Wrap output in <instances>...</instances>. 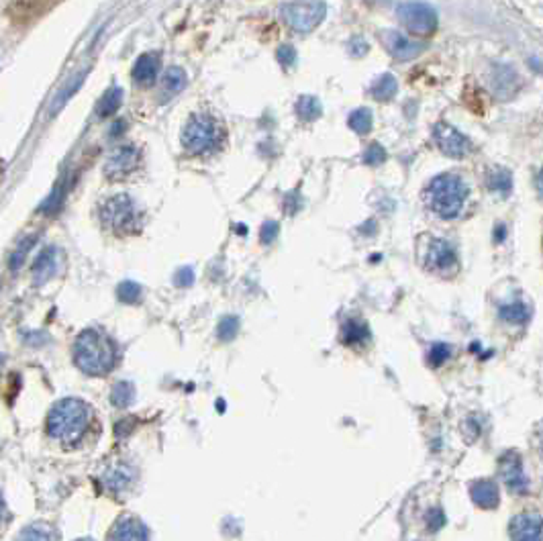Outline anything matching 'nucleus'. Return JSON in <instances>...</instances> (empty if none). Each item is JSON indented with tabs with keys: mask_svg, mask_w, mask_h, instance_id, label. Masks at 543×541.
<instances>
[{
	"mask_svg": "<svg viewBox=\"0 0 543 541\" xmlns=\"http://www.w3.org/2000/svg\"><path fill=\"white\" fill-rule=\"evenodd\" d=\"M114 360H117L114 343L105 333L96 329H86L78 335L74 343V361L82 372L90 376H103L112 370Z\"/></svg>",
	"mask_w": 543,
	"mask_h": 541,
	"instance_id": "1",
	"label": "nucleus"
},
{
	"mask_svg": "<svg viewBox=\"0 0 543 541\" xmlns=\"http://www.w3.org/2000/svg\"><path fill=\"white\" fill-rule=\"evenodd\" d=\"M88 423H90V406L78 398L60 400L47 417V429L51 433V437L66 445L80 441Z\"/></svg>",
	"mask_w": 543,
	"mask_h": 541,
	"instance_id": "2",
	"label": "nucleus"
},
{
	"mask_svg": "<svg viewBox=\"0 0 543 541\" xmlns=\"http://www.w3.org/2000/svg\"><path fill=\"white\" fill-rule=\"evenodd\" d=\"M468 196V186L454 174H441L427 188V203L435 215L441 218H456L462 213Z\"/></svg>",
	"mask_w": 543,
	"mask_h": 541,
	"instance_id": "3",
	"label": "nucleus"
},
{
	"mask_svg": "<svg viewBox=\"0 0 543 541\" xmlns=\"http://www.w3.org/2000/svg\"><path fill=\"white\" fill-rule=\"evenodd\" d=\"M221 141V127L207 112H196L188 119L182 129V145L190 153H207L215 149Z\"/></svg>",
	"mask_w": 543,
	"mask_h": 541,
	"instance_id": "4",
	"label": "nucleus"
},
{
	"mask_svg": "<svg viewBox=\"0 0 543 541\" xmlns=\"http://www.w3.org/2000/svg\"><path fill=\"white\" fill-rule=\"evenodd\" d=\"M103 223L117 233H131L137 229V209L127 194L110 196L101 207Z\"/></svg>",
	"mask_w": 543,
	"mask_h": 541,
	"instance_id": "5",
	"label": "nucleus"
},
{
	"mask_svg": "<svg viewBox=\"0 0 543 541\" xmlns=\"http://www.w3.org/2000/svg\"><path fill=\"white\" fill-rule=\"evenodd\" d=\"M327 15L325 2L311 0V2H292L282 6V19L286 21L292 31L296 33H311L315 31Z\"/></svg>",
	"mask_w": 543,
	"mask_h": 541,
	"instance_id": "6",
	"label": "nucleus"
},
{
	"mask_svg": "<svg viewBox=\"0 0 543 541\" xmlns=\"http://www.w3.org/2000/svg\"><path fill=\"white\" fill-rule=\"evenodd\" d=\"M402 27L415 35H429L437 29V10L423 0H408L397 8Z\"/></svg>",
	"mask_w": 543,
	"mask_h": 541,
	"instance_id": "7",
	"label": "nucleus"
},
{
	"mask_svg": "<svg viewBox=\"0 0 543 541\" xmlns=\"http://www.w3.org/2000/svg\"><path fill=\"white\" fill-rule=\"evenodd\" d=\"M139 149L135 145H123L109 157L105 166V174L110 180H123L139 166Z\"/></svg>",
	"mask_w": 543,
	"mask_h": 541,
	"instance_id": "8",
	"label": "nucleus"
},
{
	"mask_svg": "<svg viewBox=\"0 0 543 541\" xmlns=\"http://www.w3.org/2000/svg\"><path fill=\"white\" fill-rule=\"evenodd\" d=\"M433 137L441 153L449 157H464L470 149V141L451 125L447 123H437L433 129Z\"/></svg>",
	"mask_w": 543,
	"mask_h": 541,
	"instance_id": "9",
	"label": "nucleus"
},
{
	"mask_svg": "<svg viewBox=\"0 0 543 541\" xmlns=\"http://www.w3.org/2000/svg\"><path fill=\"white\" fill-rule=\"evenodd\" d=\"M382 43L384 47L388 49V53L397 60H413L417 58L421 51H423V43H417V41H411L408 37H404L399 31H393V29H386L382 35Z\"/></svg>",
	"mask_w": 543,
	"mask_h": 541,
	"instance_id": "10",
	"label": "nucleus"
},
{
	"mask_svg": "<svg viewBox=\"0 0 543 541\" xmlns=\"http://www.w3.org/2000/svg\"><path fill=\"white\" fill-rule=\"evenodd\" d=\"M490 86H492V92L497 94V98H503V101H508L512 98L519 88H521V78L519 74L515 72L510 66H494L492 68V74H490Z\"/></svg>",
	"mask_w": 543,
	"mask_h": 541,
	"instance_id": "11",
	"label": "nucleus"
},
{
	"mask_svg": "<svg viewBox=\"0 0 543 541\" xmlns=\"http://www.w3.org/2000/svg\"><path fill=\"white\" fill-rule=\"evenodd\" d=\"M512 541H542V517L537 513L517 515L510 523Z\"/></svg>",
	"mask_w": 543,
	"mask_h": 541,
	"instance_id": "12",
	"label": "nucleus"
},
{
	"mask_svg": "<svg viewBox=\"0 0 543 541\" xmlns=\"http://www.w3.org/2000/svg\"><path fill=\"white\" fill-rule=\"evenodd\" d=\"M456 252L447 241L435 239L429 248V255H427V266L435 270V272H447L451 268H456Z\"/></svg>",
	"mask_w": 543,
	"mask_h": 541,
	"instance_id": "13",
	"label": "nucleus"
},
{
	"mask_svg": "<svg viewBox=\"0 0 543 541\" xmlns=\"http://www.w3.org/2000/svg\"><path fill=\"white\" fill-rule=\"evenodd\" d=\"M109 541H147V529L139 519L125 517L112 527Z\"/></svg>",
	"mask_w": 543,
	"mask_h": 541,
	"instance_id": "14",
	"label": "nucleus"
},
{
	"mask_svg": "<svg viewBox=\"0 0 543 541\" xmlns=\"http://www.w3.org/2000/svg\"><path fill=\"white\" fill-rule=\"evenodd\" d=\"M55 0H15L10 6V17L19 23H27L41 17Z\"/></svg>",
	"mask_w": 543,
	"mask_h": 541,
	"instance_id": "15",
	"label": "nucleus"
},
{
	"mask_svg": "<svg viewBox=\"0 0 543 541\" xmlns=\"http://www.w3.org/2000/svg\"><path fill=\"white\" fill-rule=\"evenodd\" d=\"M160 72V58L155 53H144L133 66V80L141 86H151Z\"/></svg>",
	"mask_w": 543,
	"mask_h": 541,
	"instance_id": "16",
	"label": "nucleus"
},
{
	"mask_svg": "<svg viewBox=\"0 0 543 541\" xmlns=\"http://www.w3.org/2000/svg\"><path fill=\"white\" fill-rule=\"evenodd\" d=\"M55 250L53 248H45L43 252L37 255L35 264H33V278H35L37 284H45L53 272H55Z\"/></svg>",
	"mask_w": 543,
	"mask_h": 541,
	"instance_id": "17",
	"label": "nucleus"
},
{
	"mask_svg": "<svg viewBox=\"0 0 543 541\" xmlns=\"http://www.w3.org/2000/svg\"><path fill=\"white\" fill-rule=\"evenodd\" d=\"M472 495H474V501L484 508H492V506L499 505V490H497V484L494 482H478L472 486Z\"/></svg>",
	"mask_w": 543,
	"mask_h": 541,
	"instance_id": "18",
	"label": "nucleus"
},
{
	"mask_svg": "<svg viewBox=\"0 0 543 541\" xmlns=\"http://www.w3.org/2000/svg\"><path fill=\"white\" fill-rule=\"evenodd\" d=\"M123 96H125V92H123V88H110L105 92V96L98 101V105H96V114L101 117V119H107L110 114H114L121 105H123Z\"/></svg>",
	"mask_w": 543,
	"mask_h": 541,
	"instance_id": "19",
	"label": "nucleus"
},
{
	"mask_svg": "<svg viewBox=\"0 0 543 541\" xmlns=\"http://www.w3.org/2000/svg\"><path fill=\"white\" fill-rule=\"evenodd\" d=\"M397 90H399V82H397V78H395L393 74L380 76V78L372 84V88H370V92H372V96H374L376 101H390V98L397 94Z\"/></svg>",
	"mask_w": 543,
	"mask_h": 541,
	"instance_id": "20",
	"label": "nucleus"
},
{
	"mask_svg": "<svg viewBox=\"0 0 543 541\" xmlns=\"http://www.w3.org/2000/svg\"><path fill=\"white\" fill-rule=\"evenodd\" d=\"M186 72L178 68V66H172V68H168L166 74H164V80H162V88H164V94L166 96H174V94H178L180 90H184V86H186Z\"/></svg>",
	"mask_w": 543,
	"mask_h": 541,
	"instance_id": "21",
	"label": "nucleus"
},
{
	"mask_svg": "<svg viewBox=\"0 0 543 541\" xmlns=\"http://www.w3.org/2000/svg\"><path fill=\"white\" fill-rule=\"evenodd\" d=\"M294 110H296L298 119H302V121H315V119L321 117L323 107H321L319 98H315V96H311V94H304V96H300V98L296 101Z\"/></svg>",
	"mask_w": 543,
	"mask_h": 541,
	"instance_id": "22",
	"label": "nucleus"
},
{
	"mask_svg": "<svg viewBox=\"0 0 543 541\" xmlns=\"http://www.w3.org/2000/svg\"><path fill=\"white\" fill-rule=\"evenodd\" d=\"M84 76H86V74H84V72L78 74L76 78H72V80H70V82H68V84H66V86H64V88L60 90V92H58V96L53 98V103H51V107H49V112H51V114H55L58 110H62V108H64V105H66V103H68V101L72 98L74 92H76V90L80 88V84H82Z\"/></svg>",
	"mask_w": 543,
	"mask_h": 541,
	"instance_id": "23",
	"label": "nucleus"
},
{
	"mask_svg": "<svg viewBox=\"0 0 543 541\" xmlns=\"http://www.w3.org/2000/svg\"><path fill=\"white\" fill-rule=\"evenodd\" d=\"M131 480H133V472L127 468V466H117V468H112L109 474H107V478H105L107 486H109L110 490H114V492L125 490Z\"/></svg>",
	"mask_w": 543,
	"mask_h": 541,
	"instance_id": "24",
	"label": "nucleus"
},
{
	"mask_svg": "<svg viewBox=\"0 0 543 541\" xmlns=\"http://www.w3.org/2000/svg\"><path fill=\"white\" fill-rule=\"evenodd\" d=\"M66 192H68L66 184H64V182H60V184L53 188V192H51V194L45 198V203L41 205V213H43V215H55V213H60V211H62V207H64Z\"/></svg>",
	"mask_w": 543,
	"mask_h": 541,
	"instance_id": "25",
	"label": "nucleus"
},
{
	"mask_svg": "<svg viewBox=\"0 0 543 541\" xmlns=\"http://www.w3.org/2000/svg\"><path fill=\"white\" fill-rule=\"evenodd\" d=\"M17 541H55V533L49 525L37 523V525H29L27 529H23Z\"/></svg>",
	"mask_w": 543,
	"mask_h": 541,
	"instance_id": "26",
	"label": "nucleus"
},
{
	"mask_svg": "<svg viewBox=\"0 0 543 541\" xmlns=\"http://www.w3.org/2000/svg\"><path fill=\"white\" fill-rule=\"evenodd\" d=\"M372 123H374V119H372V110H370V108H358V110H354V112L350 114V119H347V125H350L358 135H365V133L372 129Z\"/></svg>",
	"mask_w": 543,
	"mask_h": 541,
	"instance_id": "27",
	"label": "nucleus"
},
{
	"mask_svg": "<svg viewBox=\"0 0 543 541\" xmlns=\"http://www.w3.org/2000/svg\"><path fill=\"white\" fill-rule=\"evenodd\" d=\"M503 476H505V480H507L508 486H510L512 490H517V492L525 490L527 480H525V476L521 474V466H519V462H517L515 458L505 464V468H503Z\"/></svg>",
	"mask_w": 543,
	"mask_h": 541,
	"instance_id": "28",
	"label": "nucleus"
},
{
	"mask_svg": "<svg viewBox=\"0 0 543 541\" xmlns=\"http://www.w3.org/2000/svg\"><path fill=\"white\" fill-rule=\"evenodd\" d=\"M488 188H490L492 192H499V194H508L510 188H512L510 172L505 170V168H499V170L490 172V176H488Z\"/></svg>",
	"mask_w": 543,
	"mask_h": 541,
	"instance_id": "29",
	"label": "nucleus"
},
{
	"mask_svg": "<svg viewBox=\"0 0 543 541\" xmlns=\"http://www.w3.org/2000/svg\"><path fill=\"white\" fill-rule=\"evenodd\" d=\"M33 243H35V237H33V235H31V237H27V239H23V241L19 243V248L12 252V255H10V261H8L10 270H19V268L23 266V261H25L27 253L31 252Z\"/></svg>",
	"mask_w": 543,
	"mask_h": 541,
	"instance_id": "30",
	"label": "nucleus"
},
{
	"mask_svg": "<svg viewBox=\"0 0 543 541\" xmlns=\"http://www.w3.org/2000/svg\"><path fill=\"white\" fill-rule=\"evenodd\" d=\"M501 315H503V319H507V321H512V323H523V321L529 319V309H527L525 304H521V302H517V304H507V307L501 309Z\"/></svg>",
	"mask_w": 543,
	"mask_h": 541,
	"instance_id": "31",
	"label": "nucleus"
},
{
	"mask_svg": "<svg viewBox=\"0 0 543 541\" xmlns=\"http://www.w3.org/2000/svg\"><path fill=\"white\" fill-rule=\"evenodd\" d=\"M363 162L370 164V166H380L386 162V151L380 144H370L365 153H363Z\"/></svg>",
	"mask_w": 543,
	"mask_h": 541,
	"instance_id": "32",
	"label": "nucleus"
},
{
	"mask_svg": "<svg viewBox=\"0 0 543 541\" xmlns=\"http://www.w3.org/2000/svg\"><path fill=\"white\" fill-rule=\"evenodd\" d=\"M131 398H133V388H131V384L121 382V384L114 386V390H112V402H114L117 406H127V404L131 402Z\"/></svg>",
	"mask_w": 543,
	"mask_h": 541,
	"instance_id": "33",
	"label": "nucleus"
},
{
	"mask_svg": "<svg viewBox=\"0 0 543 541\" xmlns=\"http://www.w3.org/2000/svg\"><path fill=\"white\" fill-rule=\"evenodd\" d=\"M139 296H141V289L135 282H123L119 286V298L123 302H135Z\"/></svg>",
	"mask_w": 543,
	"mask_h": 541,
	"instance_id": "34",
	"label": "nucleus"
},
{
	"mask_svg": "<svg viewBox=\"0 0 543 541\" xmlns=\"http://www.w3.org/2000/svg\"><path fill=\"white\" fill-rule=\"evenodd\" d=\"M276 60H278L280 66L290 68V66L296 62V49H294L292 45H282V47H278V51H276Z\"/></svg>",
	"mask_w": 543,
	"mask_h": 541,
	"instance_id": "35",
	"label": "nucleus"
},
{
	"mask_svg": "<svg viewBox=\"0 0 543 541\" xmlns=\"http://www.w3.org/2000/svg\"><path fill=\"white\" fill-rule=\"evenodd\" d=\"M278 235V223H266L261 227V243H272Z\"/></svg>",
	"mask_w": 543,
	"mask_h": 541,
	"instance_id": "36",
	"label": "nucleus"
},
{
	"mask_svg": "<svg viewBox=\"0 0 543 541\" xmlns=\"http://www.w3.org/2000/svg\"><path fill=\"white\" fill-rule=\"evenodd\" d=\"M350 53L356 55V58H360V55H363V53H368V43L363 41L362 37L352 39V43H350Z\"/></svg>",
	"mask_w": 543,
	"mask_h": 541,
	"instance_id": "37",
	"label": "nucleus"
},
{
	"mask_svg": "<svg viewBox=\"0 0 543 541\" xmlns=\"http://www.w3.org/2000/svg\"><path fill=\"white\" fill-rule=\"evenodd\" d=\"M190 282H192V270L182 268L180 272H178V276H176V284L178 286H188Z\"/></svg>",
	"mask_w": 543,
	"mask_h": 541,
	"instance_id": "38",
	"label": "nucleus"
},
{
	"mask_svg": "<svg viewBox=\"0 0 543 541\" xmlns=\"http://www.w3.org/2000/svg\"><path fill=\"white\" fill-rule=\"evenodd\" d=\"M123 131H125V123H123V121H119V123L112 125V135H119V133H123Z\"/></svg>",
	"mask_w": 543,
	"mask_h": 541,
	"instance_id": "39",
	"label": "nucleus"
},
{
	"mask_svg": "<svg viewBox=\"0 0 543 541\" xmlns=\"http://www.w3.org/2000/svg\"><path fill=\"white\" fill-rule=\"evenodd\" d=\"M4 515H6V505H4V499H2V495H0V521L4 519Z\"/></svg>",
	"mask_w": 543,
	"mask_h": 541,
	"instance_id": "40",
	"label": "nucleus"
},
{
	"mask_svg": "<svg viewBox=\"0 0 543 541\" xmlns=\"http://www.w3.org/2000/svg\"><path fill=\"white\" fill-rule=\"evenodd\" d=\"M82 541H90V540H82Z\"/></svg>",
	"mask_w": 543,
	"mask_h": 541,
	"instance_id": "41",
	"label": "nucleus"
}]
</instances>
